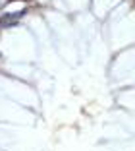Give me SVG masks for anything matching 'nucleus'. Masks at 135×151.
Here are the masks:
<instances>
[{
  "instance_id": "1",
  "label": "nucleus",
  "mask_w": 135,
  "mask_h": 151,
  "mask_svg": "<svg viewBox=\"0 0 135 151\" xmlns=\"http://www.w3.org/2000/svg\"><path fill=\"white\" fill-rule=\"evenodd\" d=\"M25 10H19V12H12V14H6V16H2V19H0V27H8V25H14L16 23V19L23 18L25 16Z\"/></svg>"
}]
</instances>
